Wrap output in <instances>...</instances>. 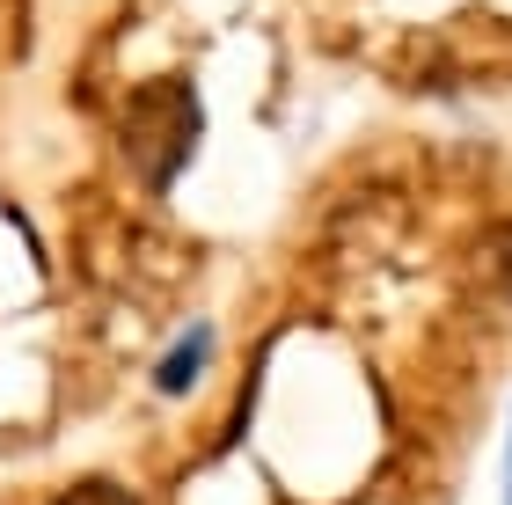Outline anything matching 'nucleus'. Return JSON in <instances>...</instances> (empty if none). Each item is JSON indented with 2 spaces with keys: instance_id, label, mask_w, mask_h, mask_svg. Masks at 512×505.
Instances as JSON below:
<instances>
[{
  "instance_id": "f257e3e1",
  "label": "nucleus",
  "mask_w": 512,
  "mask_h": 505,
  "mask_svg": "<svg viewBox=\"0 0 512 505\" xmlns=\"http://www.w3.org/2000/svg\"><path fill=\"white\" fill-rule=\"evenodd\" d=\"M198 140H205V103L183 74H154L118 103V154L132 162V176L147 191H169L191 169Z\"/></svg>"
},
{
  "instance_id": "f03ea898",
  "label": "nucleus",
  "mask_w": 512,
  "mask_h": 505,
  "mask_svg": "<svg viewBox=\"0 0 512 505\" xmlns=\"http://www.w3.org/2000/svg\"><path fill=\"white\" fill-rule=\"evenodd\" d=\"M205 359H213V330L191 323V330L176 337V352L154 366V388H161V396H191V381L205 374Z\"/></svg>"
},
{
  "instance_id": "7ed1b4c3",
  "label": "nucleus",
  "mask_w": 512,
  "mask_h": 505,
  "mask_svg": "<svg viewBox=\"0 0 512 505\" xmlns=\"http://www.w3.org/2000/svg\"><path fill=\"white\" fill-rule=\"evenodd\" d=\"M469 279L483 293H505V301H512V220L483 227V235L469 242Z\"/></svg>"
},
{
  "instance_id": "20e7f679",
  "label": "nucleus",
  "mask_w": 512,
  "mask_h": 505,
  "mask_svg": "<svg viewBox=\"0 0 512 505\" xmlns=\"http://www.w3.org/2000/svg\"><path fill=\"white\" fill-rule=\"evenodd\" d=\"M59 505H132V491H125V484H103V476H88V484H74Z\"/></svg>"
},
{
  "instance_id": "39448f33",
  "label": "nucleus",
  "mask_w": 512,
  "mask_h": 505,
  "mask_svg": "<svg viewBox=\"0 0 512 505\" xmlns=\"http://www.w3.org/2000/svg\"><path fill=\"white\" fill-rule=\"evenodd\" d=\"M505 505H512V447H505Z\"/></svg>"
}]
</instances>
